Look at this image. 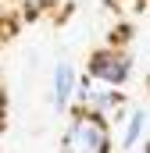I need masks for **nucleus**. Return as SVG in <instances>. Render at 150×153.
I'll use <instances>...</instances> for the list:
<instances>
[{"label": "nucleus", "instance_id": "nucleus-1", "mask_svg": "<svg viewBox=\"0 0 150 153\" xmlns=\"http://www.w3.org/2000/svg\"><path fill=\"white\" fill-rule=\"evenodd\" d=\"M61 153H111V125L89 111H75L61 135Z\"/></svg>", "mask_w": 150, "mask_h": 153}, {"label": "nucleus", "instance_id": "nucleus-2", "mask_svg": "<svg viewBox=\"0 0 150 153\" xmlns=\"http://www.w3.org/2000/svg\"><path fill=\"white\" fill-rule=\"evenodd\" d=\"M75 111H89V114L104 117L107 125H111L114 117L125 111V93H118L114 85H104V82H93V78H79V85H75Z\"/></svg>", "mask_w": 150, "mask_h": 153}, {"label": "nucleus", "instance_id": "nucleus-3", "mask_svg": "<svg viewBox=\"0 0 150 153\" xmlns=\"http://www.w3.org/2000/svg\"><path fill=\"white\" fill-rule=\"evenodd\" d=\"M86 75L93 78V82H104V85H114L118 89V85H125L129 75H132V53L122 50V46H104V50H97L89 57Z\"/></svg>", "mask_w": 150, "mask_h": 153}, {"label": "nucleus", "instance_id": "nucleus-4", "mask_svg": "<svg viewBox=\"0 0 150 153\" xmlns=\"http://www.w3.org/2000/svg\"><path fill=\"white\" fill-rule=\"evenodd\" d=\"M75 85H79L75 64L72 61H57L54 64V78H50V103H54V111H68L72 107Z\"/></svg>", "mask_w": 150, "mask_h": 153}, {"label": "nucleus", "instance_id": "nucleus-5", "mask_svg": "<svg viewBox=\"0 0 150 153\" xmlns=\"http://www.w3.org/2000/svg\"><path fill=\"white\" fill-rule=\"evenodd\" d=\"M143 128H147V111L143 107L125 111V121H122V150H132L143 139Z\"/></svg>", "mask_w": 150, "mask_h": 153}, {"label": "nucleus", "instance_id": "nucleus-6", "mask_svg": "<svg viewBox=\"0 0 150 153\" xmlns=\"http://www.w3.org/2000/svg\"><path fill=\"white\" fill-rule=\"evenodd\" d=\"M22 4H29V7H36V11H39V7H50L54 0H22Z\"/></svg>", "mask_w": 150, "mask_h": 153}, {"label": "nucleus", "instance_id": "nucleus-7", "mask_svg": "<svg viewBox=\"0 0 150 153\" xmlns=\"http://www.w3.org/2000/svg\"><path fill=\"white\" fill-rule=\"evenodd\" d=\"M140 153H150V139H147V143H143V146H140Z\"/></svg>", "mask_w": 150, "mask_h": 153}, {"label": "nucleus", "instance_id": "nucleus-8", "mask_svg": "<svg viewBox=\"0 0 150 153\" xmlns=\"http://www.w3.org/2000/svg\"><path fill=\"white\" fill-rule=\"evenodd\" d=\"M107 4H122V0H107Z\"/></svg>", "mask_w": 150, "mask_h": 153}]
</instances>
